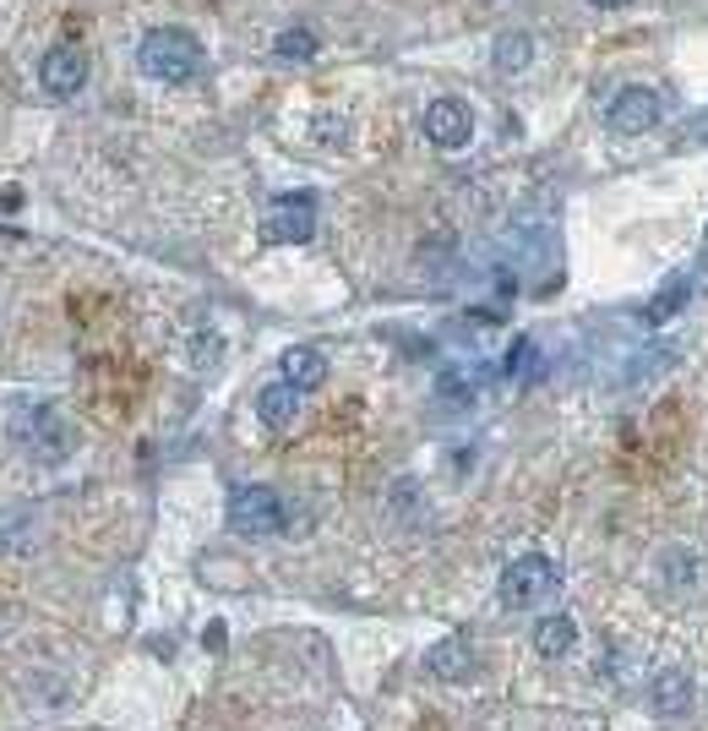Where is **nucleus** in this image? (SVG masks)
Wrapping results in <instances>:
<instances>
[{
    "label": "nucleus",
    "instance_id": "nucleus-14",
    "mask_svg": "<svg viewBox=\"0 0 708 731\" xmlns=\"http://www.w3.org/2000/svg\"><path fill=\"white\" fill-rule=\"evenodd\" d=\"M491 55H496V72H507V77H513V72H524V66L534 61V39H529V33H502Z\"/></svg>",
    "mask_w": 708,
    "mask_h": 731
},
{
    "label": "nucleus",
    "instance_id": "nucleus-22",
    "mask_svg": "<svg viewBox=\"0 0 708 731\" xmlns=\"http://www.w3.org/2000/svg\"><path fill=\"white\" fill-rule=\"evenodd\" d=\"M6 208H22V191H0V213Z\"/></svg>",
    "mask_w": 708,
    "mask_h": 731
},
{
    "label": "nucleus",
    "instance_id": "nucleus-12",
    "mask_svg": "<svg viewBox=\"0 0 708 731\" xmlns=\"http://www.w3.org/2000/svg\"><path fill=\"white\" fill-rule=\"evenodd\" d=\"M572 644H578V623L572 617H539L534 623V649L545 655V660H561V655H572Z\"/></svg>",
    "mask_w": 708,
    "mask_h": 731
},
{
    "label": "nucleus",
    "instance_id": "nucleus-17",
    "mask_svg": "<svg viewBox=\"0 0 708 731\" xmlns=\"http://www.w3.org/2000/svg\"><path fill=\"white\" fill-rule=\"evenodd\" d=\"M687 295H693V284H687V278H676L665 295H654V300H648V322H665V317H676Z\"/></svg>",
    "mask_w": 708,
    "mask_h": 731
},
{
    "label": "nucleus",
    "instance_id": "nucleus-2",
    "mask_svg": "<svg viewBox=\"0 0 708 731\" xmlns=\"http://www.w3.org/2000/svg\"><path fill=\"white\" fill-rule=\"evenodd\" d=\"M561 590V568L550 562V557H539V551H529V557H518V562H507L502 568V606L507 612H529V606H539V601H550Z\"/></svg>",
    "mask_w": 708,
    "mask_h": 731
},
{
    "label": "nucleus",
    "instance_id": "nucleus-9",
    "mask_svg": "<svg viewBox=\"0 0 708 731\" xmlns=\"http://www.w3.org/2000/svg\"><path fill=\"white\" fill-rule=\"evenodd\" d=\"M648 699H654V710H659V716L682 721V716H693L698 688H693V677H687V671H659V677H654V688H648Z\"/></svg>",
    "mask_w": 708,
    "mask_h": 731
},
{
    "label": "nucleus",
    "instance_id": "nucleus-5",
    "mask_svg": "<svg viewBox=\"0 0 708 731\" xmlns=\"http://www.w3.org/2000/svg\"><path fill=\"white\" fill-rule=\"evenodd\" d=\"M283 525V497L272 486H240L229 497V530L240 536H272Z\"/></svg>",
    "mask_w": 708,
    "mask_h": 731
},
{
    "label": "nucleus",
    "instance_id": "nucleus-15",
    "mask_svg": "<svg viewBox=\"0 0 708 731\" xmlns=\"http://www.w3.org/2000/svg\"><path fill=\"white\" fill-rule=\"evenodd\" d=\"M272 55H278V61H311V55H317V33H311V28H283V33L272 39Z\"/></svg>",
    "mask_w": 708,
    "mask_h": 731
},
{
    "label": "nucleus",
    "instance_id": "nucleus-11",
    "mask_svg": "<svg viewBox=\"0 0 708 731\" xmlns=\"http://www.w3.org/2000/svg\"><path fill=\"white\" fill-rule=\"evenodd\" d=\"M300 388H289V382H272V388H262L257 393V415H262L267 432H283V426H294L300 421Z\"/></svg>",
    "mask_w": 708,
    "mask_h": 731
},
{
    "label": "nucleus",
    "instance_id": "nucleus-3",
    "mask_svg": "<svg viewBox=\"0 0 708 731\" xmlns=\"http://www.w3.org/2000/svg\"><path fill=\"white\" fill-rule=\"evenodd\" d=\"M11 443L28 458H39V464H61V458L72 454V426L50 404H33V410H22L11 421Z\"/></svg>",
    "mask_w": 708,
    "mask_h": 731
},
{
    "label": "nucleus",
    "instance_id": "nucleus-8",
    "mask_svg": "<svg viewBox=\"0 0 708 731\" xmlns=\"http://www.w3.org/2000/svg\"><path fill=\"white\" fill-rule=\"evenodd\" d=\"M39 83H44L50 98H77L83 83H88V61L77 50H50L44 66H39Z\"/></svg>",
    "mask_w": 708,
    "mask_h": 731
},
{
    "label": "nucleus",
    "instance_id": "nucleus-20",
    "mask_svg": "<svg viewBox=\"0 0 708 731\" xmlns=\"http://www.w3.org/2000/svg\"><path fill=\"white\" fill-rule=\"evenodd\" d=\"M218 350H224V345H218V339H196V350H191V356H196V366H202V371H207V361H213V356H218Z\"/></svg>",
    "mask_w": 708,
    "mask_h": 731
},
{
    "label": "nucleus",
    "instance_id": "nucleus-10",
    "mask_svg": "<svg viewBox=\"0 0 708 731\" xmlns=\"http://www.w3.org/2000/svg\"><path fill=\"white\" fill-rule=\"evenodd\" d=\"M278 366H283V382H289V388H300V393H311V388H322V382H328V356H322V350H311V345H289Z\"/></svg>",
    "mask_w": 708,
    "mask_h": 731
},
{
    "label": "nucleus",
    "instance_id": "nucleus-4",
    "mask_svg": "<svg viewBox=\"0 0 708 731\" xmlns=\"http://www.w3.org/2000/svg\"><path fill=\"white\" fill-rule=\"evenodd\" d=\"M311 235H317V197L311 191L272 197V208H267V219H262V241H272V246H300Z\"/></svg>",
    "mask_w": 708,
    "mask_h": 731
},
{
    "label": "nucleus",
    "instance_id": "nucleus-18",
    "mask_svg": "<svg viewBox=\"0 0 708 731\" xmlns=\"http://www.w3.org/2000/svg\"><path fill=\"white\" fill-rule=\"evenodd\" d=\"M529 366H534V345H529V339H518V345L507 350V361H502V371H507V377H524Z\"/></svg>",
    "mask_w": 708,
    "mask_h": 731
},
{
    "label": "nucleus",
    "instance_id": "nucleus-7",
    "mask_svg": "<svg viewBox=\"0 0 708 731\" xmlns=\"http://www.w3.org/2000/svg\"><path fill=\"white\" fill-rule=\"evenodd\" d=\"M420 126H426V142H431V148H442V153L469 148V137H474V115H469V104H463V98H431Z\"/></svg>",
    "mask_w": 708,
    "mask_h": 731
},
{
    "label": "nucleus",
    "instance_id": "nucleus-13",
    "mask_svg": "<svg viewBox=\"0 0 708 731\" xmlns=\"http://www.w3.org/2000/svg\"><path fill=\"white\" fill-rule=\"evenodd\" d=\"M431 666H437V677H452V682H469L474 677V649L463 639H447L431 649Z\"/></svg>",
    "mask_w": 708,
    "mask_h": 731
},
{
    "label": "nucleus",
    "instance_id": "nucleus-21",
    "mask_svg": "<svg viewBox=\"0 0 708 731\" xmlns=\"http://www.w3.org/2000/svg\"><path fill=\"white\" fill-rule=\"evenodd\" d=\"M202 644H207V649H218V644H224V623H207V639H202Z\"/></svg>",
    "mask_w": 708,
    "mask_h": 731
},
{
    "label": "nucleus",
    "instance_id": "nucleus-19",
    "mask_svg": "<svg viewBox=\"0 0 708 731\" xmlns=\"http://www.w3.org/2000/svg\"><path fill=\"white\" fill-rule=\"evenodd\" d=\"M311 131H317V137H322V142H328V148H339V142H344V131H350V126H344V120H339V115H328V120H317V126H311Z\"/></svg>",
    "mask_w": 708,
    "mask_h": 731
},
{
    "label": "nucleus",
    "instance_id": "nucleus-16",
    "mask_svg": "<svg viewBox=\"0 0 708 731\" xmlns=\"http://www.w3.org/2000/svg\"><path fill=\"white\" fill-rule=\"evenodd\" d=\"M659 573L671 579V590H693V584L704 579V562H698L693 551H671V557L659 562Z\"/></svg>",
    "mask_w": 708,
    "mask_h": 731
},
{
    "label": "nucleus",
    "instance_id": "nucleus-6",
    "mask_svg": "<svg viewBox=\"0 0 708 731\" xmlns=\"http://www.w3.org/2000/svg\"><path fill=\"white\" fill-rule=\"evenodd\" d=\"M659 115H665V98L654 88H621L611 98V109H605V126L616 131V137H643V131H654L659 126Z\"/></svg>",
    "mask_w": 708,
    "mask_h": 731
},
{
    "label": "nucleus",
    "instance_id": "nucleus-23",
    "mask_svg": "<svg viewBox=\"0 0 708 731\" xmlns=\"http://www.w3.org/2000/svg\"><path fill=\"white\" fill-rule=\"evenodd\" d=\"M594 6H600V11H616V6H626V0H594Z\"/></svg>",
    "mask_w": 708,
    "mask_h": 731
},
{
    "label": "nucleus",
    "instance_id": "nucleus-1",
    "mask_svg": "<svg viewBox=\"0 0 708 731\" xmlns=\"http://www.w3.org/2000/svg\"><path fill=\"white\" fill-rule=\"evenodd\" d=\"M137 66H142V77L180 88V83H191L202 72V44L191 33H180V28H153L137 44Z\"/></svg>",
    "mask_w": 708,
    "mask_h": 731
}]
</instances>
